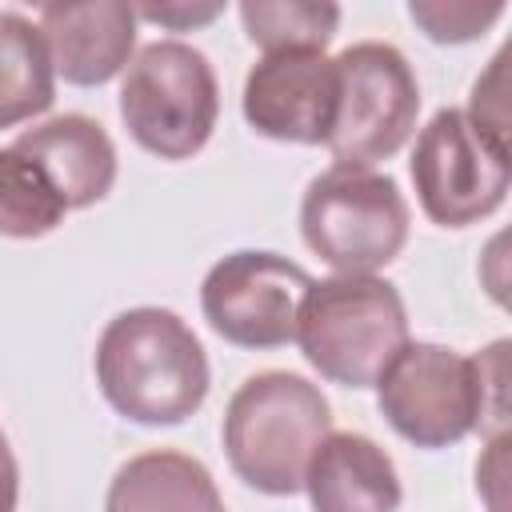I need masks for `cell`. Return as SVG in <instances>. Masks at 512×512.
<instances>
[{
  "label": "cell",
  "mask_w": 512,
  "mask_h": 512,
  "mask_svg": "<svg viewBox=\"0 0 512 512\" xmlns=\"http://www.w3.org/2000/svg\"><path fill=\"white\" fill-rule=\"evenodd\" d=\"M328 432L332 408L324 392L284 368L248 376L232 392L220 428L232 472L264 496L300 492L304 468Z\"/></svg>",
  "instance_id": "cell-2"
},
{
  "label": "cell",
  "mask_w": 512,
  "mask_h": 512,
  "mask_svg": "<svg viewBox=\"0 0 512 512\" xmlns=\"http://www.w3.org/2000/svg\"><path fill=\"white\" fill-rule=\"evenodd\" d=\"M132 12H136V20H152L168 32H188V28L216 20L224 12V4H140Z\"/></svg>",
  "instance_id": "cell-19"
},
{
  "label": "cell",
  "mask_w": 512,
  "mask_h": 512,
  "mask_svg": "<svg viewBox=\"0 0 512 512\" xmlns=\"http://www.w3.org/2000/svg\"><path fill=\"white\" fill-rule=\"evenodd\" d=\"M420 116V84L408 56L384 40L348 44L336 56V116L328 152L336 164L372 168L392 160Z\"/></svg>",
  "instance_id": "cell-7"
},
{
  "label": "cell",
  "mask_w": 512,
  "mask_h": 512,
  "mask_svg": "<svg viewBox=\"0 0 512 512\" xmlns=\"http://www.w3.org/2000/svg\"><path fill=\"white\" fill-rule=\"evenodd\" d=\"M220 84L208 56L184 40L144 44L120 80L128 136L160 160H192L216 128Z\"/></svg>",
  "instance_id": "cell-5"
},
{
  "label": "cell",
  "mask_w": 512,
  "mask_h": 512,
  "mask_svg": "<svg viewBox=\"0 0 512 512\" xmlns=\"http://www.w3.org/2000/svg\"><path fill=\"white\" fill-rule=\"evenodd\" d=\"M56 100V72L40 24L0 8V128L36 120Z\"/></svg>",
  "instance_id": "cell-15"
},
{
  "label": "cell",
  "mask_w": 512,
  "mask_h": 512,
  "mask_svg": "<svg viewBox=\"0 0 512 512\" xmlns=\"http://www.w3.org/2000/svg\"><path fill=\"white\" fill-rule=\"evenodd\" d=\"M408 16L420 24V32L436 44H468L476 36H484L500 16L504 4H440V0H412Z\"/></svg>",
  "instance_id": "cell-18"
},
{
  "label": "cell",
  "mask_w": 512,
  "mask_h": 512,
  "mask_svg": "<svg viewBox=\"0 0 512 512\" xmlns=\"http://www.w3.org/2000/svg\"><path fill=\"white\" fill-rule=\"evenodd\" d=\"M420 212L440 228L488 220L512 184V144L464 108H440L420 132L408 160Z\"/></svg>",
  "instance_id": "cell-6"
},
{
  "label": "cell",
  "mask_w": 512,
  "mask_h": 512,
  "mask_svg": "<svg viewBox=\"0 0 512 512\" xmlns=\"http://www.w3.org/2000/svg\"><path fill=\"white\" fill-rule=\"evenodd\" d=\"M104 512H224V504L212 472L196 456L152 448L116 468Z\"/></svg>",
  "instance_id": "cell-14"
},
{
  "label": "cell",
  "mask_w": 512,
  "mask_h": 512,
  "mask_svg": "<svg viewBox=\"0 0 512 512\" xmlns=\"http://www.w3.org/2000/svg\"><path fill=\"white\" fill-rule=\"evenodd\" d=\"M296 344L324 380L340 388H376L408 344V308L396 284L380 276L312 280L296 316Z\"/></svg>",
  "instance_id": "cell-3"
},
{
  "label": "cell",
  "mask_w": 512,
  "mask_h": 512,
  "mask_svg": "<svg viewBox=\"0 0 512 512\" xmlns=\"http://www.w3.org/2000/svg\"><path fill=\"white\" fill-rule=\"evenodd\" d=\"M12 148L44 168L52 188L64 196L68 212L100 204L116 184V144L104 132V124L84 112L40 120L24 128L12 140Z\"/></svg>",
  "instance_id": "cell-12"
},
{
  "label": "cell",
  "mask_w": 512,
  "mask_h": 512,
  "mask_svg": "<svg viewBox=\"0 0 512 512\" xmlns=\"http://www.w3.org/2000/svg\"><path fill=\"white\" fill-rule=\"evenodd\" d=\"M376 404L396 436L428 452L460 444L484 420L472 356L428 340H408L396 352L376 380Z\"/></svg>",
  "instance_id": "cell-8"
},
{
  "label": "cell",
  "mask_w": 512,
  "mask_h": 512,
  "mask_svg": "<svg viewBox=\"0 0 512 512\" xmlns=\"http://www.w3.org/2000/svg\"><path fill=\"white\" fill-rule=\"evenodd\" d=\"M312 276L280 252L240 248L216 260L200 284L208 328L236 348H284L296 340V316Z\"/></svg>",
  "instance_id": "cell-9"
},
{
  "label": "cell",
  "mask_w": 512,
  "mask_h": 512,
  "mask_svg": "<svg viewBox=\"0 0 512 512\" xmlns=\"http://www.w3.org/2000/svg\"><path fill=\"white\" fill-rule=\"evenodd\" d=\"M68 216L64 196L52 188L44 168L16 152L12 144L0 148V236L8 240H40L60 228Z\"/></svg>",
  "instance_id": "cell-16"
},
{
  "label": "cell",
  "mask_w": 512,
  "mask_h": 512,
  "mask_svg": "<svg viewBox=\"0 0 512 512\" xmlns=\"http://www.w3.org/2000/svg\"><path fill=\"white\" fill-rule=\"evenodd\" d=\"M240 20L260 52H324L340 28V8L324 0H244Z\"/></svg>",
  "instance_id": "cell-17"
},
{
  "label": "cell",
  "mask_w": 512,
  "mask_h": 512,
  "mask_svg": "<svg viewBox=\"0 0 512 512\" xmlns=\"http://www.w3.org/2000/svg\"><path fill=\"white\" fill-rule=\"evenodd\" d=\"M252 132L280 144H324L336 116V60L324 52H264L240 96Z\"/></svg>",
  "instance_id": "cell-10"
},
{
  "label": "cell",
  "mask_w": 512,
  "mask_h": 512,
  "mask_svg": "<svg viewBox=\"0 0 512 512\" xmlns=\"http://www.w3.org/2000/svg\"><path fill=\"white\" fill-rule=\"evenodd\" d=\"M300 488L312 512H396L404 500L392 456L364 432H328Z\"/></svg>",
  "instance_id": "cell-13"
},
{
  "label": "cell",
  "mask_w": 512,
  "mask_h": 512,
  "mask_svg": "<svg viewBox=\"0 0 512 512\" xmlns=\"http://www.w3.org/2000/svg\"><path fill=\"white\" fill-rule=\"evenodd\" d=\"M408 200L388 172L332 164L300 200L304 244L336 276H376L408 244Z\"/></svg>",
  "instance_id": "cell-4"
},
{
  "label": "cell",
  "mask_w": 512,
  "mask_h": 512,
  "mask_svg": "<svg viewBox=\"0 0 512 512\" xmlns=\"http://www.w3.org/2000/svg\"><path fill=\"white\" fill-rule=\"evenodd\" d=\"M16 496H20V468L8 448V436L0 432V512H16Z\"/></svg>",
  "instance_id": "cell-20"
},
{
  "label": "cell",
  "mask_w": 512,
  "mask_h": 512,
  "mask_svg": "<svg viewBox=\"0 0 512 512\" xmlns=\"http://www.w3.org/2000/svg\"><path fill=\"white\" fill-rule=\"evenodd\" d=\"M96 384L132 424H184L208 400L212 368L200 336L172 308H128L96 340Z\"/></svg>",
  "instance_id": "cell-1"
},
{
  "label": "cell",
  "mask_w": 512,
  "mask_h": 512,
  "mask_svg": "<svg viewBox=\"0 0 512 512\" xmlns=\"http://www.w3.org/2000/svg\"><path fill=\"white\" fill-rule=\"evenodd\" d=\"M40 36L52 56V72L76 88H100L120 76L136 48V12L124 0L44 4Z\"/></svg>",
  "instance_id": "cell-11"
}]
</instances>
